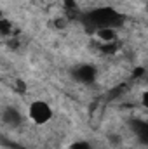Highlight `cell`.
<instances>
[{
	"mask_svg": "<svg viewBox=\"0 0 148 149\" xmlns=\"http://www.w3.org/2000/svg\"><path fill=\"white\" fill-rule=\"evenodd\" d=\"M2 121L5 123V125H9L11 128H18L21 123H23V113L19 111L18 108H14V106H7L4 111H2Z\"/></svg>",
	"mask_w": 148,
	"mask_h": 149,
	"instance_id": "3",
	"label": "cell"
},
{
	"mask_svg": "<svg viewBox=\"0 0 148 149\" xmlns=\"http://www.w3.org/2000/svg\"><path fill=\"white\" fill-rule=\"evenodd\" d=\"M72 73H73V78L78 81V83H82V85H89V83H92V81L96 80V76H98V70H96L92 64H78Z\"/></svg>",
	"mask_w": 148,
	"mask_h": 149,
	"instance_id": "2",
	"label": "cell"
},
{
	"mask_svg": "<svg viewBox=\"0 0 148 149\" xmlns=\"http://www.w3.org/2000/svg\"><path fill=\"white\" fill-rule=\"evenodd\" d=\"M70 149H92V146L89 144V142H85V141H78V142H73Z\"/></svg>",
	"mask_w": 148,
	"mask_h": 149,
	"instance_id": "4",
	"label": "cell"
},
{
	"mask_svg": "<svg viewBox=\"0 0 148 149\" xmlns=\"http://www.w3.org/2000/svg\"><path fill=\"white\" fill-rule=\"evenodd\" d=\"M28 116L33 123L37 125H45L52 118V109L45 101H33L28 106Z\"/></svg>",
	"mask_w": 148,
	"mask_h": 149,
	"instance_id": "1",
	"label": "cell"
}]
</instances>
